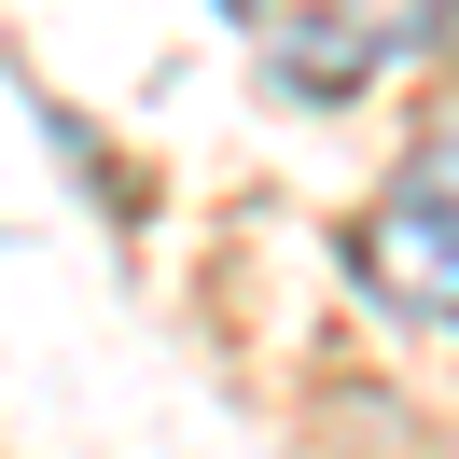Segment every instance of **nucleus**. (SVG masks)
Wrapping results in <instances>:
<instances>
[{
  "label": "nucleus",
  "mask_w": 459,
  "mask_h": 459,
  "mask_svg": "<svg viewBox=\"0 0 459 459\" xmlns=\"http://www.w3.org/2000/svg\"><path fill=\"white\" fill-rule=\"evenodd\" d=\"M348 279H362L390 320H431V334H459V209H431V195L362 209V223H348Z\"/></svg>",
  "instance_id": "obj_1"
},
{
  "label": "nucleus",
  "mask_w": 459,
  "mask_h": 459,
  "mask_svg": "<svg viewBox=\"0 0 459 459\" xmlns=\"http://www.w3.org/2000/svg\"><path fill=\"white\" fill-rule=\"evenodd\" d=\"M418 42H459V0H320L307 29H279V84L348 98L376 56H418Z\"/></svg>",
  "instance_id": "obj_2"
},
{
  "label": "nucleus",
  "mask_w": 459,
  "mask_h": 459,
  "mask_svg": "<svg viewBox=\"0 0 459 459\" xmlns=\"http://www.w3.org/2000/svg\"><path fill=\"white\" fill-rule=\"evenodd\" d=\"M403 195H446V209H459V126H446V140L418 153V181H403Z\"/></svg>",
  "instance_id": "obj_3"
},
{
  "label": "nucleus",
  "mask_w": 459,
  "mask_h": 459,
  "mask_svg": "<svg viewBox=\"0 0 459 459\" xmlns=\"http://www.w3.org/2000/svg\"><path fill=\"white\" fill-rule=\"evenodd\" d=\"M209 14H264V0H209Z\"/></svg>",
  "instance_id": "obj_4"
}]
</instances>
